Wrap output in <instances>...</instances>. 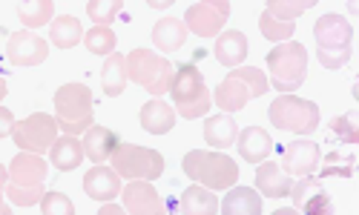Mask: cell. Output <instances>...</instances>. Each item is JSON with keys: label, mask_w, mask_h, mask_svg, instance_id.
<instances>
[{"label": "cell", "mask_w": 359, "mask_h": 215, "mask_svg": "<svg viewBox=\"0 0 359 215\" xmlns=\"http://www.w3.org/2000/svg\"><path fill=\"white\" fill-rule=\"evenodd\" d=\"M46 172L49 161L38 152L20 149L9 161V181H6V195L15 207H35L46 193Z\"/></svg>", "instance_id": "cell-1"}, {"label": "cell", "mask_w": 359, "mask_h": 215, "mask_svg": "<svg viewBox=\"0 0 359 215\" xmlns=\"http://www.w3.org/2000/svg\"><path fill=\"white\" fill-rule=\"evenodd\" d=\"M313 38H316V57L325 69H342L351 55H353V26L348 18L327 12L313 23Z\"/></svg>", "instance_id": "cell-2"}, {"label": "cell", "mask_w": 359, "mask_h": 215, "mask_svg": "<svg viewBox=\"0 0 359 215\" xmlns=\"http://www.w3.org/2000/svg\"><path fill=\"white\" fill-rule=\"evenodd\" d=\"M184 175L193 183H201L207 190H230L233 183H238V164L224 155L222 149H193L182 161Z\"/></svg>", "instance_id": "cell-3"}, {"label": "cell", "mask_w": 359, "mask_h": 215, "mask_svg": "<svg viewBox=\"0 0 359 215\" xmlns=\"http://www.w3.org/2000/svg\"><path fill=\"white\" fill-rule=\"evenodd\" d=\"M167 92L172 98L175 115L184 118V120H196V118L207 115L213 106V95L204 83V75L193 64H182V67L172 69V81H170Z\"/></svg>", "instance_id": "cell-4"}, {"label": "cell", "mask_w": 359, "mask_h": 215, "mask_svg": "<svg viewBox=\"0 0 359 215\" xmlns=\"http://www.w3.org/2000/svg\"><path fill=\"white\" fill-rule=\"evenodd\" d=\"M267 86H271V81H267V75L256 67H233L227 69V78L216 86L213 92V101L222 112H242L253 98H262Z\"/></svg>", "instance_id": "cell-5"}, {"label": "cell", "mask_w": 359, "mask_h": 215, "mask_svg": "<svg viewBox=\"0 0 359 215\" xmlns=\"http://www.w3.org/2000/svg\"><path fill=\"white\" fill-rule=\"evenodd\" d=\"M267 72H271V86L282 95L296 92L308 78V49L299 41H282L267 52Z\"/></svg>", "instance_id": "cell-6"}, {"label": "cell", "mask_w": 359, "mask_h": 215, "mask_svg": "<svg viewBox=\"0 0 359 215\" xmlns=\"http://www.w3.org/2000/svg\"><path fill=\"white\" fill-rule=\"evenodd\" d=\"M93 92L86 83H64L55 92V120L64 135H83L93 127Z\"/></svg>", "instance_id": "cell-7"}, {"label": "cell", "mask_w": 359, "mask_h": 215, "mask_svg": "<svg viewBox=\"0 0 359 215\" xmlns=\"http://www.w3.org/2000/svg\"><path fill=\"white\" fill-rule=\"evenodd\" d=\"M267 115H271V124L282 132H293L299 138H308L316 132L319 127V106L308 98H299L293 95V92H287V95H279L271 109H267Z\"/></svg>", "instance_id": "cell-8"}, {"label": "cell", "mask_w": 359, "mask_h": 215, "mask_svg": "<svg viewBox=\"0 0 359 215\" xmlns=\"http://www.w3.org/2000/svg\"><path fill=\"white\" fill-rule=\"evenodd\" d=\"M127 78L147 89L153 98L164 95L172 81V64L153 49H133L127 55Z\"/></svg>", "instance_id": "cell-9"}, {"label": "cell", "mask_w": 359, "mask_h": 215, "mask_svg": "<svg viewBox=\"0 0 359 215\" xmlns=\"http://www.w3.org/2000/svg\"><path fill=\"white\" fill-rule=\"evenodd\" d=\"M109 161H112V169L121 175V178H127V181H133V178L156 181L164 172L161 152L138 146V144H121V141H118V146L112 149Z\"/></svg>", "instance_id": "cell-10"}, {"label": "cell", "mask_w": 359, "mask_h": 215, "mask_svg": "<svg viewBox=\"0 0 359 215\" xmlns=\"http://www.w3.org/2000/svg\"><path fill=\"white\" fill-rule=\"evenodd\" d=\"M55 138H57V120L55 115H46V112H35L23 120H15V127H12V141L20 149L38 152V155L49 152Z\"/></svg>", "instance_id": "cell-11"}, {"label": "cell", "mask_w": 359, "mask_h": 215, "mask_svg": "<svg viewBox=\"0 0 359 215\" xmlns=\"http://www.w3.org/2000/svg\"><path fill=\"white\" fill-rule=\"evenodd\" d=\"M230 18V0H198L184 12L187 32L198 38H216Z\"/></svg>", "instance_id": "cell-12"}, {"label": "cell", "mask_w": 359, "mask_h": 215, "mask_svg": "<svg viewBox=\"0 0 359 215\" xmlns=\"http://www.w3.org/2000/svg\"><path fill=\"white\" fill-rule=\"evenodd\" d=\"M290 198H293L296 212H305V215H331L334 212V198L325 193V183L313 175H302L299 181H293Z\"/></svg>", "instance_id": "cell-13"}, {"label": "cell", "mask_w": 359, "mask_h": 215, "mask_svg": "<svg viewBox=\"0 0 359 215\" xmlns=\"http://www.w3.org/2000/svg\"><path fill=\"white\" fill-rule=\"evenodd\" d=\"M49 55V43L35 35V29H20L6 41V60L12 67H38Z\"/></svg>", "instance_id": "cell-14"}, {"label": "cell", "mask_w": 359, "mask_h": 215, "mask_svg": "<svg viewBox=\"0 0 359 215\" xmlns=\"http://www.w3.org/2000/svg\"><path fill=\"white\" fill-rule=\"evenodd\" d=\"M319 164H322V149H319V144H313L308 138H299V141H290L282 146L279 167L293 178L313 175L319 169Z\"/></svg>", "instance_id": "cell-15"}, {"label": "cell", "mask_w": 359, "mask_h": 215, "mask_svg": "<svg viewBox=\"0 0 359 215\" xmlns=\"http://www.w3.org/2000/svg\"><path fill=\"white\" fill-rule=\"evenodd\" d=\"M124 193V212L130 215H161L164 212V201L158 195V190L153 187V181L144 178H133L130 183L121 187Z\"/></svg>", "instance_id": "cell-16"}, {"label": "cell", "mask_w": 359, "mask_h": 215, "mask_svg": "<svg viewBox=\"0 0 359 215\" xmlns=\"http://www.w3.org/2000/svg\"><path fill=\"white\" fill-rule=\"evenodd\" d=\"M121 175L104 164H95L83 175V193L93 201H112L115 195H121Z\"/></svg>", "instance_id": "cell-17"}, {"label": "cell", "mask_w": 359, "mask_h": 215, "mask_svg": "<svg viewBox=\"0 0 359 215\" xmlns=\"http://www.w3.org/2000/svg\"><path fill=\"white\" fill-rule=\"evenodd\" d=\"M290 187H293V175H287L279 167V161L264 158L262 164H256V190L264 198H285L290 195Z\"/></svg>", "instance_id": "cell-18"}, {"label": "cell", "mask_w": 359, "mask_h": 215, "mask_svg": "<svg viewBox=\"0 0 359 215\" xmlns=\"http://www.w3.org/2000/svg\"><path fill=\"white\" fill-rule=\"evenodd\" d=\"M250 52V43H248V35L238 32V29H227V32H219L216 35V46H213V57L224 69H233V67H242L245 57Z\"/></svg>", "instance_id": "cell-19"}, {"label": "cell", "mask_w": 359, "mask_h": 215, "mask_svg": "<svg viewBox=\"0 0 359 215\" xmlns=\"http://www.w3.org/2000/svg\"><path fill=\"white\" fill-rule=\"evenodd\" d=\"M236 146H238V155L248 164H262L264 158H271L273 152V138L267 135V130L262 127H248L236 135Z\"/></svg>", "instance_id": "cell-20"}, {"label": "cell", "mask_w": 359, "mask_h": 215, "mask_svg": "<svg viewBox=\"0 0 359 215\" xmlns=\"http://www.w3.org/2000/svg\"><path fill=\"white\" fill-rule=\"evenodd\" d=\"M175 118H178L175 109L167 101H161V98H153V101H147L141 106V127L149 135H167V132H172Z\"/></svg>", "instance_id": "cell-21"}, {"label": "cell", "mask_w": 359, "mask_h": 215, "mask_svg": "<svg viewBox=\"0 0 359 215\" xmlns=\"http://www.w3.org/2000/svg\"><path fill=\"white\" fill-rule=\"evenodd\" d=\"M83 144L75 135H64V138H55V144L49 146V161L57 172H72L83 164Z\"/></svg>", "instance_id": "cell-22"}, {"label": "cell", "mask_w": 359, "mask_h": 215, "mask_svg": "<svg viewBox=\"0 0 359 215\" xmlns=\"http://www.w3.org/2000/svg\"><path fill=\"white\" fill-rule=\"evenodd\" d=\"M236 135H238V127L230 112H219L204 120V141L213 149H222V152L230 149L236 144Z\"/></svg>", "instance_id": "cell-23"}, {"label": "cell", "mask_w": 359, "mask_h": 215, "mask_svg": "<svg viewBox=\"0 0 359 215\" xmlns=\"http://www.w3.org/2000/svg\"><path fill=\"white\" fill-rule=\"evenodd\" d=\"M262 195L250 187H233L227 190L224 201H219V212L224 215H262Z\"/></svg>", "instance_id": "cell-24"}, {"label": "cell", "mask_w": 359, "mask_h": 215, "mask_svg": "<svg viewBox=\"0 0 359 215\" xmlns=\"http://www.w3.org/2000/svg\"><path fill=\"white\" fill-rule=\"evenodd\" d=\"M187 41V26L184 20L178 18H161L156 26H153V46L164 55H172L184 46Z\"/></svg>", "instance_id": "cell-25"}, {"label": "cell", "mask_w": 359, "mask_h": 215, "mask_svg": "<svg viewBox=\"0 0 359 215\" xmlns=\"http://www.w3.org/2000/svg\"><path fill=\"white\" fill-rule=\"evenodd\" d=\"M83 155L89 158V161H95V164H104V161H109V155H112V149L118 146V135L112 132V130H107V127H89L86 132H83Z\"/></svg>", "instance_id": "cell-26"}, {"label": "cell", "mask_w": 359, "mask_h": 215, "mask_svg": "<svg viewBox=\"0 0 359 215\" xmlns=\"http://www.w3.org/2000/svg\"><path fill=\"white\" fill-rule=\"evenodd\" d=\"M127 81H130L127 78V57L118 55V52H109L107 60H104V67H101V89H104V95L107 98L124 95Z\"/></svg>", "instance_id": "cell-27"}, {"label": "cell", "mask_w": 359, "mask_h": 215, "mask_svg": "<svg viewBox=\"0 0 359 215\" xmlns=\"http://www.w3.org/2000/svg\"><path fill=\"white\" fill-rule=\"evenodd\" d=\"M49 41L57 49H72L83 41V26L75 15H57L49 20Z\"/></svg>", "instance_id": "cell-28"}, {"label": "cell", "mask_w": 359, "mask_h": 215, "mask_svg": "<svg viewBox=\"0 0 359 215\" xmlns=\"http://www.w3.org/2000/svg\"><path fill=\"white\" fill-rule=\"evenodd\" d=\"M182 212L184 215H216L219 212V198L213 190L193 183L182 193Z\"/></svg>", "instance_id": "cell-29"}, {"label": "cell", "mask_w": 359, "mask_h": 215, "mask_svg": "<svg viewBox=\"0 0 359 215\" xmlns=\"http://www.w3.org/2000/svg\"><path fill=\"white\" fill-rule=\"evenodd\" d=\"M18 18L26 29H41V26H49V20L55 18V6L52 0H20Z\"/></svg>", "instance_id": "cell-30"}, {"label": "cell", "mask_w": 359, "mask_h": 215, "mask_svg": "<svg viewBox=\"0 0 359 215\" xmlns=\"http://www.w3.org/2000/svg\"><path fill=\"white\" fill-rule=\"evenodd\" d=\"M259 32L267 38V41H273V43H282V41H290L293 32H296V23L293 20H279L273 18L271 12H262L259 15Z\"/></svg>", "instance_id": "cell-31"}, {"label": "cell", "mask_w": 359, "mask_h": 215, "mask_svg": "<svg viewBox=\"0 0 359 215\" xmlns=\"http://www.w3.org/2000/svg\"><path fill=\"white\" fill-rule=\"evenodd\" d=\"M83 46L93 52V55H109V52H115V46H118V38H115V32L109 26H93L89 32H83Z\"/></svg>", "instance_id": "cell-32"}, {"label": "cell", "mask_w": 359, "mask_h": 215, "mask_svg": "<svg viewBox=\"0 0 359 215\" xmlns=\"http://www.w3.org/2000/svg\"><path fill=\"white\" fill-rule=\"evenodd\" d=\"M124 9V0H86V15L95 26H109Z\"/></svg>", "instance_id": "cell-33"}, {"label": "cell", "mask_w": 359, "mask_h": 215, "mask_svg": "<svg viewBox=\"0 0 359 215\" xmlns=\"http://www.w3.org/2000/svg\"><path fill=\"white\" fill-rule=\"evenodd\" d=\"M319 0H267V12L279 20H296L299 15H305L308 9H313Z\"/></svg>", "instance_id": "cell-34"}, {"label": "cell", "mask_w": 359, "mask_h": 215, "mask_svg": "<svg viewBox=\"0 0 359 215\" xmlns=\"http://www.w3.org/2000/svg\"><path fill=\"white\" fill-rule=\"evenodd\" d=\"M353 161L356 155L353 152H331V155L325 158L322 169H319V178H351L353 175Z\"/></svg>", "instance_id": "cell-35"}, {"label": "cell", "mask_w": 359, "mask_h": 215, "mask_svg": "<svg viewBox=\"0 0 359 215\" xmlns=\"http://www.w3.org/2000/svg\"><path fill=\"white\" fill-rule=\"evenodd\" d=\"M331 132H334L339 141H345V144H356V141H359V118H356V112L351 109V112H345V115H337V118L331 120Z\"/></svg>", "instance_id": "cell-36"}, {"label": "cell", "mask_w": 359, "mask_h": 215, "mask_svg": "<svg viewBox=\"0 0 359 215\" xmlns=\"http://www.w3.org/2000/svg\"><path fill=\"white\" fill-rule=\"evenodd\" d=\"M38 207H41L43 215H75V204L64 193H43Z\"/></svg>", "instance_id": "cell-37"}, {"label": "cell", "mask_w": 359, "mask_h": 215, "mask_svg": "<svg viewBox=\"0 0 359 215\" xmlns=\"http://www.w3.org/2000/svg\"><path fill=\"white\" fill-rule=\"evenodd\" d=\"M12 127H15V115L6 106H0V138H9Z\"/></svg>", "instance_id": "cell-38"}, {"label": "cell", "mask_w": 359, "mask_h": 215, "mask_svg": "<svg viewBox=\"0 0 359 215\" xmlns=\"http://www.w3.org/2000/svg\"><path fill=\"white\" fill-rule=\"evenodd\" d=\"M98 215H124V207H118V204L104 201V207H98Z\"/></svg>", "instance_id": "cell-39"}, {"label": "cell", "mask_w": 359, "mask_h": 215, "mask_svg": "<svg viewBox=\"0 0 359 215\" xmlns=\"http://www.w3.org/2000/svg\"><path fill=\"white\" fill-rule=\"evenodd\" d=\"M172 4H175V0H147L149 9H170Z\"/></svg>", "instance_id": "cell-40"}, {"label": "cell", "mask_w": 359, "mask_h": 215, "mask_svg": "<svg viewBox=\"0 0 359 215\" xmlns=\"http://www.w3.org/2000/svg\"><path fill=\"white\" fill-rule=\"evenodd\" d=\"M4 193H6V190H4V187H0V215H12V207L6 204V198H4Z\"/></svg>", "instance_id": "cell-41"}, {"label": "cell", "mask_w": 359, "mask_h": 215, "mask_svg": "<svg viewBox=\"0 0 359 215\" xmlns=\"http://www.w3.org/2000/svg\"><path fill=\"white\" fill-rule=\"evenodd\" d=\"M348 12H351V15L359 12V0H348Z\"/></svg>", "instance_id": "cell-42"}, {"label": "cell", "mask_w": 359, "mask_h": 215, "mask_svg": "<svg viewBox=\"0 0 359 215\" xmlns=\"http://www.w3.org/2000/svg\"><path fill=\"white\" fill-rule=\"evenodd\" d=\"M4 98H6V78L0 75V101H4Z\"/></svg>", "instance_id": "cell-43"}]
</instances>
